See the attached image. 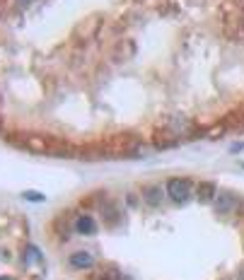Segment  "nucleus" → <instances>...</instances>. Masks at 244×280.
I'll list each match as a JSON object with an SVG mask.
<instances>
[{
    "label": "nucleus",
    "mask_w": 244,
    "mask_h": 280,
    "mask_svg": "<svg viewBox=\"0 0 244 280\" xmlns=\"http://www.w3.org/2000/svg\"><path fill=\"white\" fill-rule=\"evenodd\" d=\"M167 196H169L174 203H184V200H189V196H191V184L186 179H172V181L167 184Z\"/></svg>",
    "instance_id": "1"
},
{
    "label": "nucleus",
    "mask_w": 244,
    "mask_h": 280,
    "mask_svg": "<svg viewBox=\"0 0 244 280\" xmlns=\"http://www.w3.org/2000/svg\"><path fill=\"white\" fill-rule=\"evenodd\" d=\"M71 264H73V268H92L95 266V256L90 251H78V254L71 256Z\"/></svg>",
    "instance_id": "2"
},
{
    "label": "nucleus",
    "mask_w": 244,
    "mask_h": 280,
    "mask_svg": "<svg viewBox=\"0 0 244 280\" xmlns=\"http://www.w3.org/2000/svg\"><path fill=\"white\" fill-rule=\"evenodd\" d=\"M75 230H78L80 234H92L97 230V225H95V220H92L90 215H80L78 222H75Z\"/></svg>",
    "instance_id": "3"
},
{
    "label": "nucleus",
    "mask_w": 244,
    "mask_h": 280,
    "mask_svg": "<svg viewBox=\"0 0 244 280\" xmlns=\"http://www.w3.org/2000/svg\"><path fill=\"white\" fill-rule=\"evenodd\" d=\"M39 261V249L37 247H27L24 249V264L29 266V264H37Z\"/></svg>",
    "instance_id": "4"
},
{
    "label": "nucleus",
    "mask_w": 244,
    "mask_h": 280,
    "mask_svg": "<svg viewBox=\"0 0 244 280\" xmlns=\"http://www.w3.org/2000/svg\"><path fill=\"white\" fill-rule=\"evenodd\" d=\"M22 198L32 200V203H44V200H46V196H44V193H39V191H24Z\"/></svg>",
    "instance_id": "5"
},
{
    "label": "nucleus",
    "mask_w": 244,
    "mask_h": 280,
    "mask_svg": "<svg viewBox=\"0 0 244 280\" xmlns=\"http://www.w3.org/2000/svg\"><path fill=\"white\" fill-rule=\"evenodd\" d=\"M145 196H148V203H152V206H158V203H160V191H158V189H148Z\"/></svg>",
    "instance_id": "6"
},
{
    "label": "nucleus",
    "mask_w": 244,
    "mask_h": 280,
    "mask_svg": "<svg viewBox=\"0 0 244 280\" xmlns=\"http://www.w3.org/2000/svg\"><path fill=\"white\" fill-rule=\"evenodd\" d=\"M211 193H213V186H203V189H201V196H203V198H208Z\"/></svg>",
    "instance_id": "7"
},
{
    "label": "nucleus",
    "mask_w": 244,
    "mask_h": 280,
    "mask_svg": "<svg viewBox=\"0 0 244 280\" xmlns=\"http://www.w3.org/2000/svg\"><path fill=\"white\" fill-rule=\"evenodd\" d=\"M17 3H22V5H29V3H32V0H17Z\"/></svg>",
    "instance_id": "8"
},
{
    "label": "nucleus",
    "mask_w": 244,
    "mask_h": 280,
    "mask_svg": "<svg viewBox=\"0 0 244 280\" xmlns=\"http://www.w3.org/2000/svg\"><path fill=\"white\" fill-rule=\"evenodd\" d=\"M0 280H12V278H8V275H3V278H0Z\"/></svg>",
    "instance_id": "9"
},
{
    "label": "nucleus",
    "mask_w": 244,
    "mask_h": 280,
    "mask_svg": "<svg viewBox=\"0 0 244 280\" xmlns=\"http://www.w3.org/2000/svg\"><path fill=\"white\" fill-rule=\"evenodd\" d=\"M239 280H244V271H242V273H239Z\"/></svg>",
    "instance_id": "10"
}]
</instances>
